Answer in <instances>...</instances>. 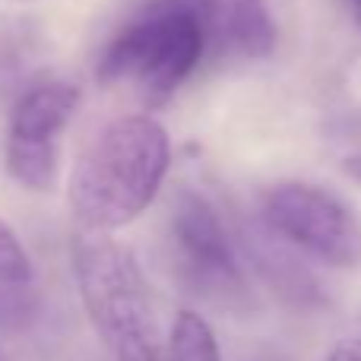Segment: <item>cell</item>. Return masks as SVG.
I'll return each instance as SVG.
<instances>
[{
    "mask_svg": "<svg viewBox=\"0 0 361 361\" xmlns=\"http://www.w3.org/2000/svg\"><path fill=\"white\" fill-rule=\"evenodd\" d=\"M171 169V137L152 114H124L105 124L70 171L67 200L80 231L111 235L137 222Z\"/></svg>",
    "mask_w": 361,
    "mask_h": 361,
    "instance_id": "obj_1",
    "label": "cell"
},
{
    "mask_svg": "<svg viewBox=\"0 0 361 361\" xmlns=\"http://www.w3.org/2000/svg\"><path fill=\"white\" fill-rule=\"evenodd\" d=\"M206 57L203 0H149L102 48L95 80L162 108Z\"/></svg>",
    "mask_w": 361,
    "mask_h": 361,
    "instance_id": "obj_2",
    "label": "cell"
},
{
    "mask_svg": "<svg viewBox=\"0 0 361 361\" xmlns=\"http://www.w3.org/2000/svg\"><path fill=\"white\" fill-rule=\"evenodd\" d=\"M73 276L92 330L118 361H162L165 330L137 254L111 235L73 238Z\"/></svg>",
    "mask_w": 361,
    "mask_h": 361,
    "instance_id": "obj_3",
    "label": "cell"
},
{
    "mask_svg": "<svg viewBox=\"0 0 361 361\" xmlns=\"http://www.w3.org/2000/svg\"><path fill=\"white\" fill-rule=\"evenodd\" d=\"M263 222L292 247L330 269L361 267V216L330 187L279 180L260 200Z\"/></svg>",
    "mask_w": 361,
    "mask_h": 361,
    "instance_id": "obj_4",
    "label": "cell"
},
{
    "mask_svg": "<svg viewBox=\"0 0 361 361\" xmlns=\"http://www.w3.org/2000/svg\"><path fill=\"white\" fill-rule=\"evenodd\" d=\"M80 108L73 82H38L16 99L6 121L4 169L19 187L35 193L54 190L61 175V137Z\"/></svg>",
    "mask_w": 361,
    "mask_h": 361,
    "instance_id": "obj_5",
    "label": "cell"
},
{
    "mask_svg": "<svg viewBox=\"0 0 361 361\" xmlns=\"http://www.w3.org/2000/svg\"><path fill=\"white\" fill-rule=\"evenodd\" d=\"M169 238L187 282L206 292H235L241 286V263L231 235L206 197L180 193L171 206Z\"/></svg>",
    "mask_w": 361,
    "mask_h": 361,
    "instance_id": "obj_6",
    "label": "cell"
},
{
    "mask_svg": "<svg viewBox=\"0 0 361 361\" xmlns=\"http://www.w3.org/2000/svg\"><path fill=\"white\" fill-rule=\"evenodd\" d=\"M206 51L238 61H260L276 51L279 29L267 0H203Z\"/></svg>",
    "mask_w": 361,
    "mask_h": 361,
    "instance_id": "obj_7",
    "label": "cell"
},
{
    "mask_svg": "<svg viewBox=\"0 0 361 361\" xmlns=\"http://www.w3.org/2000/svg\"><path fill=\"white\" fill-rule=\"evenodd\" d=\"M162 361H222V349L203 314L180 307L169 326Z\"/></svg>",
    "mask_w": 361,
    "mask_h": 361,
    "instance_id": "obj_8",
    "label": "cell"
},
{
    "mask_svg": "<svg viewBox=\"0 0 361 361\" xmlns=\"http://www.w3.org/2000/svg\"><path fill=\"white\" fill-rule=\"evenodd\" d=\"M32 260L19 235L0 219V286H29Z\"/></svg>",
    "mask_w": 361,
    "mask_h": 361,
    "instance_id": "obj_9",
    "label": "cell"
},
{
    "mask_svg": "<svg viewBox=\"0 0 361 361\" xmlns=\"http://www.w3.org/2000/svg\"><path fill=\"white\" fill-rule=\"evenodd\" d=\"M29 298H25V286H0V330L19 326L29 317Z\"/></svg>",
    "mask_w": 361,
    "mask_h": 361,
    "instance_id": "obj_10",
    "label": "cell"
},
{
    "mask_svg": "<svg viewBox=\"0 0 361 361\" xmlns=\"http://www.w3.org/2000/svg\"><path fill=\"white\" fill-rule=\"evenodd\" d=\"M326 361H361V352L355 345H336V349L326 355Z\"/></svg>",
    "mask_w": 361,
    "mask_h": 361,
    "instance_id": "obj_11",
    "label": "cell"
},
{
    "mask_svg": "<svg viewBox=\"0 0 361 361\" xmlns=\"http://www.w3.org/2000/svg\"><path fill=\"white\" fill-rule=\"evenodd\" d=\"M343 169H345V175H349V178H355L358 184H361V156L345 159V162H343Z\"/></svg>",
    "mask_w": 361,
    "mask_h": 361,
    "instance_id": "obj_12",
    "label": "cell"
},
{
    "mask_svg": "<svg viewBox=\"0 0 361 361\" xmlns=\"http://www.w3.org/2000/svg\"><path fill=\"white\" fill-rule=\"evenodd\" d=\"M0 361H13V358H10V355H6V352H4V349H0Z\"/></svg>",
    "mask_w": 361,
    "mask_h": 361,
    "instance_id": "obj_13",
    "label": "cell"
},
{
    "mask_svg": "<svg viewBox=\"0 0 361 361\" xmlns=\"http://www.w3.org/2000/svg\"><path fill=\"white\" fill-rule=\"evenodd\" d=\"M355 19H358V29H361V6H358V10H355Z\"/></svg>",
    "mask_w": 361,
    "mask_h": 361,
    "instance_id": "obj_14",
    "label": "cell"
},
{
    "mask_svg": "<svg viewBox=\"0 0 361 361\" xmlns=\"http://www.w3.org/2000/svg\"><path fill=\"white\" fill-rule=\"evenodd\" d=\"M352 6H355V10H358V6H361V0H352Z\"/></svg>",
    "mask_w": 361,
    "mask_h": 361,
    "instance_id": "obj_15",
    "label": "cell"
}]
</instances>
